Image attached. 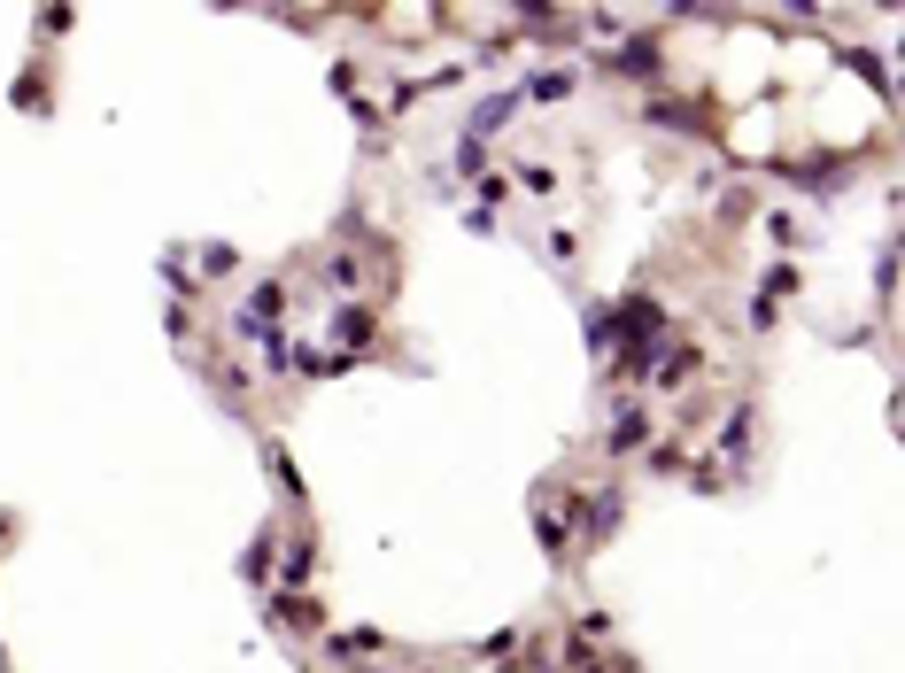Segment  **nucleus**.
Masks as SVG:
<instances>
[{
	"label": "nucleus",
	"instance_id": "obj_1",
	"mask_svg": "<svg viewBox=\"0 0 905 673\" xmlns=\"http://www.w3.org/2000/svg\"><path fill=\"white\" fill-rule=\"evenodd\" d=\"M333 341H341V349H364V341H372V318H364V310H341V318H333Z\"/></svg>",
	"mask_w": 905,
	"mask_h": 673
},
{
	"label": "nucleus",
	"instance_id": "obj_2",
	"mask_svg": "<svg viewBox=\"0 0 905 673\" xmlns=\"http://www.w3.org/2000/svg\"><path fill=\"white\" fill-rule=\"evenodd\" d=\"M581 511H588V519H581L588 534H612V527H619V496H612V488H604L596 503H581Z\"/></svg>",
	"mask_w": 905,
	"mask_h": 673
},
{
	"label": "nucleus",
	"instance_id": "obj_3",
	"mask_svg": "<svg viewBox=\"0 0 905 673\" xmlns=\"http://www.w3.org/2000/svg\"><path fill=\"white\" fill-rule=\"evenodd\" d=\"M503 117H511V93H496V101H480V109H472V140H480V132H496Z\"/></svg>",
	"mask_w": 905,
	"mask_h": 673
},
{
	"label": "nucleus",
	"instance_id": "obj_4",
	"mask_svg": "<svg viewBox=\"0 0 905 673\" xmlns=\"http://www.w3.org/2000/svg\"><path fill=\"white\" fill-rule=\"evenodd\" d=\"M526 93H534V101H565V93H573V70H542Z\"/></svg>",
	"mask_w": 905,
	"mask_h": 673
},
{
	"label": "nucleus",
	"instance_id": "obj_5",
	"mask_svg": "<svg viewBox=\"0 0 905 673\" xmlns=\"http://www.w3.org/2000/svg\"><path fill=\"white\" fill-rule=\"evenodd\" d=\"M534 534H542V550H565V519H550V511L534 519Z\"/></svg>",
	"mask_w": 905,
	"mask_h": 673
}]
</instances>
